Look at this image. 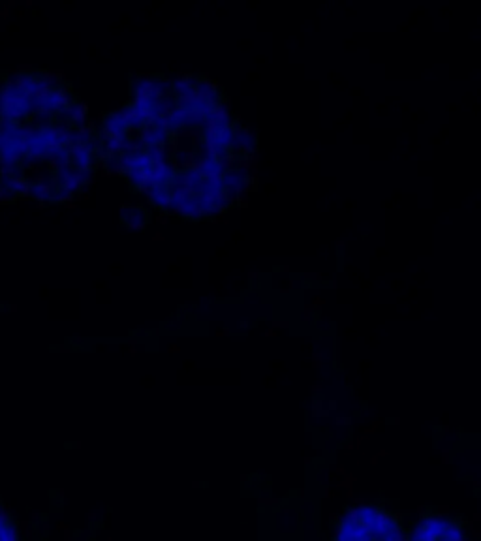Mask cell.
<instances>
[{
  "mask_svg": "<svg viewBox=\"0 0 481 541\" xmlns=\"http://www.w3.org/2000/svg\"><path fill=\"white\" fill-rule=\"evenodd\" d=\"M40 76H41L40 79H43L53 90H55V88L64 87V83L68 81V79H66V74H64L62 70H41Z\"/></svg>",
  "mask_w": 481,
  "mask_h": 541,
  "instance_id": "5bb4252c",
  "label": "cell"
},
{
  "mask_svg": "<svg viewBox=\"0 0 481 541\" xmlns=\"http://www.w3.org/2000/svg\"><path fill=\"white\" fill-rule=\"evenodd\" d=\"M147 210L143 209V207H132L130 205V209L126 210H122V215H121V222H122V226L128 227V226H147Z\"/></svg>",
  "mask_w": 481,
  "mask_h": 541,
  "instance_id": "52a82bcc",
  "label": "cell"
},
{
  "mask_svg": "<svg viewBox=\"0 0 481 541\" xmlns=\"http://www.w3.org/2000/svg\"><path fill=\"white\" fill-rule=\"evenodd\" d=\"M85 180H87V175L81 173V171H77V169H74V171L62 180L60 190H64V192H68V194H76L79 188L85 186Z\"/></svg>",
  "mask_w": 481,
  "mask_h": 541,
  "instance_id": "9c48e42d",
  "label": "cell"
},
{
  "mask_svg": "<svg viewBox=\"0 0 481 541\" xmlns=\"http://www.w3.org/2000/svg\"><path fill=\"white\" fill-rule=\"evenodd\" d=\"M128 180L133 184V188L140 186H151L152 184V168L143 169V168H135L128 173Z\"/></svg>",
  "mask_w": 481,
  "mask_h": 541,
  "instance_id": "30bf717a",
  "label": "cell"
},
{
  "mask_svg": "<svg viewBox=\"0 0 481 541\" xmlns=\"http://www.w3.org/2000/svg\"><path fill=\"white\" fill-rule=\"evenodd\" d=\"M201 151H203L201 152L203 156L211 158V160H215V162L222 156V152H220L222 147L218 145V139H216V137H205V139H203V145H201Z\"/></svg>",
  "mask_w": 481,
  "mask_h": 541,
  "instance_id": "d6986e66",
  "label": "cell"
},
{
  "mask_svg": "<svg viewBox=\"0 0 481 541\" xmlns=\"http://www.w3.org/2000/svg\"><path fill=\"white\" fill-rule=\"evenodd\" d=\"M246 205H248V194L239 192L237 194V207H246Z\"/></svg>",
  "mask_w": 481,
  "mask_h": 541,
  "instance_id": "ee69618b",
  "label": "cell"
},
{
  "mask_svg": "<svg viewBox=\"0 0 481 541\" xmlns=\"http://www.w3.org/2000/svg\"><path fill=\"white\" fill-rule=\"evenodd\" d=\"M68 154H70L72 163L79 162L83 158H90L93 147H90V143H72V145H68Z\"/></svg>",
  "mask_w": 481,
  "mask_h": 541,
  "instance_id": "e0dca14e",
  "label": "cell"
},
{
  "mask_svg": "<svg viewBox=\"0 0 481 541\" xmlns=\"http://www.w3.org/2000/svg\"><path fill=\"white\" fill-rule=\"evenodd\" d=\"M154 220H156L160 226H166L169 220V216L166 215V213H162V210H156V213H154Z\"/></svg>",
  "mask_w": 481,
  "mask_h": 541,
  "instance_id": "7bdbcfd3",
  "label": "cell"
},
{
  "mask_svg": "<svg viewBox=\"0 0 481 541\" xmlns=\"http://www.w3.org/2000/svg\"><path fill=\"white\" fill-rule=\"evenodd\" d=\"M201 85L205 88H209V90H213V92L216 94H220L222 90V85L218 81H215V79H211L209 74H203V79H201Z\"/></svg>",
  "mask_w": 481,
  "mask_h": 541,
  "instance_id": "f35d334b",
  "label": "cell"
},
{
  "mask_svg": "<svg viewBox=\"0 0 481 541\" xmlns=\"http://www.w3.org/2000/svg\"><path fill=\"white\" fill-rule=\"evenodd\" d=\"M152 105H154V98H152L151 94L133 85L132 107H147V109H152Z\"/></svg>",
  "mask_w": 481,
  "mask_h": 541,
  "instance_id": "ac0fdd59",
  "label": "cell"
},
{
  "mask_svg": "<svg viewBox=\"0 0 481 541\" xmlns=\"http://www.w3.org/2000/svg\"><path fill=\"white\" fill-rule=\"evenodd\" d=\"M19 135L23 137L25 141H30L32 137H36L38 135V130H36L34 123H25L21 124V128H19Z\"/></svg>",
  "mask_w": 481,
  "mask_h": 541,
  "instance_id": "d590c367",
  "label": "cell"
},
{
  "mask_svg": "<svg viewBox=\"0 0 481 541\" xmlns=\"http://www.w3.org/2000/svg\"><path fill=\"white\" fill-rule=\"evenodd\" d=\"M74 166H76V169L77 171H81V173H88V171L93 169L90 158H83V160H79V162H74Z\"/></svg>",
  "mask_w": 481,
  "mask_h": 541,
  "instance_id": "b9f144b4",
  "label": "cell"
},
{
  "mask_svg": "<svg viewBox=\"0 0 481 541\" xmlns=\"http://www.w3.org/2000/svg\"><path fill=\"white\" fill-rule=\"evenodd\" d=\"M105 143V149L104 151L107 152L109 160H115V156L119 154L121 156L124 152V145H126V137H111V139L104 141Z\"/></svg>",
  "mask_w": 481,
  "mask_h": 541,
  "instance_id": "ffe728a7",
  "label": "cell"
},
{
  "mask_svg": "<svg viewBox=\"0 0 481 541\" xmlns=\"http://www.w3.org/2000/svg\"><path fill=\"white\" fill-rule=\"evenodd\" d=\"M0 186H2V184H0Z\"/></svg>",
  "mask_w": 481,
  "mask_h": 541,
  "instance_id": "680465c9",
  "label": "cell"
},
{
  "mask_svg": "<svg viewBox=\"0 0 481 541\" xmlns=\"http://www.w3.org/2000/svg\"><path fill=\"white\" fill-rule=\"evenodd\" d=\"M74 134H76V143H88V139L94 135V130L88 128L87 124H85V126H77V130Z\"/></svg>",
  "mask_w": 481,
  "mask_h": 541,
  "instance_id": "1f68e13d",
  "label": "cell"
},
{
  "mask_svg": "<svg viewBox=\"0 0 481 541\" xmlns=\"http://www.w3.org/2000/svg\"><path fill=\"white\" fill-rule=\"evenodd\" d=\"M222 128V124L216 121L215 116H209L205 124H203V130H205V137H216L218 135V130Z\"/></svg>",
  "mask_w": 481,
  "mask_h": 541,
  "instance_id": "83f0119b",
  "label": "cell"
},
{
  "mask_svg": "<svg viewBox=\"0 0 481 541\" xmlns=\"http://www.w3.org/2000/svg\"><path fill=\"white\" fill-rule=\"evenodd\" d=\"M88 111H90V105L87 102H77L72 107L66 109V116L70 119L72 123H76L77 126H85L88 121Z\"/></svg>",
  "mask_w": 481,
  "mask_h": 541,
  "instance_id": "ba28073f",
  "label": "cell"
},
{
  "mask_svg": "<svg viewBox=\"0 0 481 541\" xmlns=\"http://www.w3.org/2000/svg\"><path fill=\"white\" fill-rule=\"evenodd\" d=\"M15 70L19 72V74H23V76H27V74H34V66H30V64H19Z\"/></svg>",
  "mask_w": 481,
  "mask_h": 541,
  "instance_id": "f6af8a7d",
  "label": "cell"
},
{
  "mask_svg": "<svg viewBox=\"0 0 481 541\" xmlns=\"http://www.w3.org/2000/svg\"><path fill=\"white\" fill-rule=\"evenodd\" d=\"M213 163H215V160H211V158L199 154V156L196 158V163H194V169H192V171H197V173L205 175L211 168H213Z\"/></svg>",
  "mask_w": 481,
  "mask_h": 541,
  "instance_id": "4316f807",
  "label": "cell"
},
{
  "mask_svg": "<svg viewBox=\"0 0 481 541\" xmlns=\"http://www.w3.org/2000/svg\"><path fill=\"white\" fill-rule=\"evenodd\" d=\"M209 116L203 113L201 107H196V109H188V116H186L185 126H199V124H205Z\"/></svg>",
  "mask_w": 481,
  "mask_h": 541,
  "instance_id": "cb8c5ba5",
  "label": "cell"
},
{
  "mask_svg": "<svg viewBox=\"0 0 481 541\" xmlns=\"http://www.w3.org/2000/svg\"><path fill=\"white\" fill-rule=\"evenodd\" d=\"M333 541H408L399 517L378 506L348 509L336 524Z\"/></svg>",
  "mask_w": 481,
  "mask_h": 541,
  "instance_id": "6da1fadb",
  "label": "cell"
},
{
  "mask_svg": "<svg viewBox=\"0 0 481 541\" xmlns=\"http://www.w3.org/2000/svg\"><path fill=\"white\" fill-rule=\"evenodd\" d=\"M213 116H215V119L222 124V126H227V124H232V111L226 109V107H224V105H222L220 102H218V104L215 105Z\"/></svg>",
  "mask_w": 481,
  "mask_h": 541,
  "instance_id": "484cf974",
  "label": "cell"
},
{
  "mask_svg": "<svg viewBox=\"0 0 481 541\" xmlns=\"http://www.w3.org/2000/svg\"><path fill=\"white\" fill-rule=\"evenodd\" d=\"M156 130H160L162 134H169L171 132V128H173V123H171V116H158V121H156Z\"/></svg>",
  "mask_w": 481,
  "mask_h": 541,
  "instance_id": "74e56055",
  "label": "cell"
},
{
  "mask_svg": "<svg viewBox=\"0 0 481 541\" xmlns=\"http://www.w3.org/2000/svg\"><path fill=\"white\" fill-rule=\"evenodd\" d=\"M408 541H468L463 524L446 517H429L408 534Z\"/></svg>",
  "mask_w": 481,
  "mask_h": 541,
  "instance_id": "7a4b0ae2",
  "label": "cell"
},
{
  "mask_svg": "<svg viewBox=\"0 0 481 541\" xmlns=\"http://www.w3.org/2000/svg\"><path fill=\"white\" fill-rule=\"evenodd\" d=\"M102 175H104V177H124L126 173H124V169L119 166V162H115V160H113V162L109 163V169H107L105 173H102Z\"/></svg>",
  "mask_w": 481,
  "mask_h": 541,
  "instance_id": "ab89813d",
  "label": "cell"
},
{
  "mask_svg": "<svg viewBox=\"0 0 481 541\" xmlns=\"http://www.w3.org/2000/svg\"><path fill=\"white\" fill-rule=\"evenodd\" d=\"M4 6H6L8 10H10V8H13V6H15V0H8V2H6V4H4Z\"/></svg>",
  "mask_w": 481,
  "mask_h": 541,
  "instance_id": "f907efd6",
  "label": "cell"
},
{
  "mask_svg": "<svg viewBox=\"0 0 481 541\" xmlns=\"http://www.w3.org/2000/svg\"><path fill=\"white\" fill-rule=\"evenodd\" d=\"M119 209H121V210H126V209H130V203H121V205H119Z\"/></svg>",
  "mask_w": 481,
  "mask_h": 541,
  "instance_id": "db71d44e",
  "label": "cell"
},
{
  "mask_svg": "<svg viewBox=\"0 0 481 541\" xmlns=\"http://www.w3.org/2000/svg\"><path fill=\"white\" fill-rule=\"evenodd\" d=\"M0 541H17L15 526H13L10 515L2 507H0Z\"/></svg>",
  "mask_w": 481,
  "mask_h": 541,
  "instance_id": "7c38bea8",
  "label": "cell"
},
{
  "mask_svg": "<svg viewBox=\"0 0 481 541\" xmlns=\"http://www.w3.org/2000/svg\"><path fill=\"white\" fill-rule=\"evenodd\" d=\"M243 180L244 175L239 171V169H233V171H227L224 175V182H226V190L230 194H239L241 188H243Z\"/></svg>",
  "mask_w": 481,
  "mask_h": 541,
  "instance_id": "9a60e30c",
  "label": "cell"
},
{
  "mask_svg": "<svg viewBox=\"0 0 481 541\" xmlns=\"http://www.w3.org/2000/svg\"><path fill=\"white\" fill-rule=\"evenodd\" d=\"M192 87H194V85H192V74H190V72H177V76H175L173 81H171V88H173L175 92H177V96H182V94H186Z\"/></svg>",
  "mask_w": 481,
  "mask_h": 541,
  "instance_id": "4fadbf2b",
  "label": "cell"
},
{
  "mask_svg": "<svg viewBox=\"0 0 481 541\" xmlns=\"http://www.w3.org/2000/svg\"><path fill=\"white\" fill-rule=\"evenodd\" d=\"M258 276H260L258 273H248V278H250V280H258Z\"/></svg>",
  "mask_w": 481,
  "mask_h": 541,
  "instance_id": "11a10c76",
  "label": "cell"
},
{
  "mask_svg": "<svg viewBox=\"0 0 481 541\" xmlns=\"http://www.w3.org/2000/svg\"><path fill=\"white\" fill-rule=\"evenodd\" d=\"M179 137H188L192 143V147H201L203 145V134L199 132V130H188V132H180Z\"/></svg>",
  "mask_w": 481,
  "mask_h": 541,
  "instance_id": "d6a6232c",
  "label": "cell"
},
{
  "mask_svg": "<svg viewBox=\"0 0 481 541\" xmlns=\"http://www.w3.org/2000/svg\"><path fill=\"white\" fill-rule=\"evenodd\" d=\"M166 239V235H164L162 231H156L154 235H152V241H164Z\"/></svg>",
  "mask_w": 481,
  "mask_h": 541,
  "instance_id": "7dc6e473",
  "label": "cell"
},
{
  "mask_svg": "<svg viewBox=\"0 0 481 541\" xmlns=\"http://www.w3.org/2000/svg\"><path fill=\"white\" fill-rule=\"evenodd\" d=\"M53 192H55V188L49 184V180L47 182H38V184H32V192H30V196L36 199V201H41V203H49L53 198Z\"/></svg>",
  "mask_w": 481,
  "mask_h": 541,
  "instance_id": "2e32d148",
  "label": "cell"
},
{
  "mask_svg": "<svg viewBox=\"0 0 481 541\" xmlns=\"http://www.w3.org/2000/svg\"><path fill=\"white\" fill-rule=\"evenodd\" d=\"M0 184L8 188L12 194H17V198L19 196H30V192H32V182L25 175H13L10 179H2Z\"/></svg>",
  "mask_w": 481,
  "mask_h": 541,
  "instance_id": "5b68a950",
  "label": "cell"
},
{
  "mask_svg": "<svg viewBox=\"0 0 481 541\" xmlns=\"http://www.w3.org/2000/svg\"><path fill=\"white\" fill-rule=\"evenodd\" d=\"M64 207H66V209H70V210H74L77 207V203L74 201V203H68V205H64Z\"/></svg>",
  "mask_w": 481,
  "mask_h": 541,
  "instance_id": "816d5d0a",
  "label": "cell"
},
{
  "mask_svg": "<svg viewBox=\"0 0 481 541\" xmlns=\"http://www.w3.org/2000/svg\"><path fill=\"white\" fill-rule=\"evenodd\" d=\"M216 139H218V145L222 147V149H230V147H233V128L227 124V126H222L220 130H218V135H216Z\"/></svg>",
  "mask_w": 481,
  "mask_h": 541,
  "instance_id": "d4e9b609",
  "label": "cell"
},
{
  "mask_svg": "<svg viewBox=\"0 0 481 541\" xmlns=\"http://www.w3.org/2000/svg\"><path fill=\"white\" fill-rule=\"evenodd\" d=\"M13 201H15V198L12 196V192H10L8 188L0 186V207H2V205H8V203H13Z\"/></svg>",
  "mask_w": 481,
  "mask_h": 541,
  "instance_id": "60d3db41",
  "label": "cell"
},
{
  "mask_svg": "<svg viewBox=\"0 0 481 541\" xmlns=\"http://www.w3.org/2000/svg\"><path fill=\"white\" fill-rule=\"evenodd\" d=\"M117 162H119V166L124 169V173L126 175L130 173L132 169H135V156H130V154H126V152H122Z\"/></svg>",
  "mask_w": 481,
  "mask_h": 541,
  "instance_id": "e575fe53",
  "label": "cell"
},
{
  "mask_svg": "<svg viewBox=\"0 0 481 541\" xmlns=\"http://www.w3.org/2000/svg\"><path fill=\"white\" fill-rule=\"evenodd\" d=\"M149 154H151L152 162H154V163L166 162V158H168V149H166L164 145H152L151 151H149Z\"/></svg>",
  "mask_w": 481,
  "mask_h": 541,
  "instance_id": "4dcf8cb0",
  "label": "cell"
},
{
  "mask_svg": "<svg viewBox=\"0 0 481 541\" xmlns=\"http://www.w3.org/2000/svg\"><path fill=\"white\" fill-rule=\"evenodd\" d=\"M74 201H76V196H74V194L64 192V190L55 192L51 198V203H60V205H68V203H74Z\"/></svg>",
  "mask_w": 481,
  "mask_h": 541,
  "instance_id": "836d02e7",
  "label": "cell"
},
{
  "mask_svg": "<svg viewBox=\"0 0 481 541\" xmlns=\"http://www.w3.org/2000/svg\"><path fill=\"white\" fill-rule=\"evenodd\" d=\"M220 94L213 92L209 88H205L203 85H194L182 96H177V105L179 107H186V109H196V107H203V105L211 102V100H218Z\"/></svg>",
  "mask_w": 481,
  "mask_h": 541,
  "instance_id": "3957f363",
  "label": "cell"
},
{
  "mask_svg": "<svg viewBox=\"0 0 481 541\" xmlns=\"http://www.w3.org/2000/svg\"><path fill=\"white\" fill-rule=\"evenodd\" d=\"M175 177V168L168 162H158L152 163V184L154 190H160L164 182H168Z\"/></svg>",
  "mask_w": 481,
  "mask_h": 541,
  "instance_id": "8992f818",
  "label": "cell"
},
{
  "mask_svg": "<svg viewBox=\"0 0 481 541\" xmlns=\"http://www.w3.org/2000/svg\"><path fill=\"white\" fill-rule=\"evenodd\" d=\"M0 88H2V79H0Z\"/></svg>",
  "mask_w": 481,
  "mask_h": 541,
  "instance_id": "6f0895ef",
  "label": "cell"
},
{
  "mask_svg": "<svg viewBox=\"0 0 481 541\" xmlns=\"http://www.w3.org/2000/svg\"><path fill=\"white\" fill-rule=\"evenodd\" d=\"M0 17H2V19H8V17H10V10H8L6 6H2V10H0Z\"/></svg>",
  "mask_w": 481,
  "mask_h": 541,
  "instance_id": "bcb514c9",
  "label": "cell"
},
{
  "mask_svg": "<svg viewBox=\"0 0 481 541\" xmlns=\"http://www.w3.org/2000/svg\"><path fill=\"white\" fill-rule=\"evenodd\" d=\"M216 162H218V166H220L222 171H224V173H227V171H233V169H235V166H237V162H239V158H237V154H235L233 151H227V152H224V154H222V156L218 158Z\"/></svg>",
  "mask_w": 481,
  "mask_h": 541,
  "instance_id": "7402d4cb",
  "label": "cell"
},
{
  "mask_svg": "<svg viewBox=\"0 0 481 541\" xmlns=\"http://www.w3.org/2000/svg\"><path fill=\"white\" fill-rule=\"evenodd\" d=\"M218 335H222V337H226V335H230V329H224V331H220Z\"/></svg>",
  "mask_w": 481,
  "mask_h": 541,
  "instance_id": "9f6ffc18",
  "label": "cell"
},
{
  "mask_svg": "<svg viewBox=\"0 0 481 541\" xmlns=\"http://www.w3.org/2000/svg\"><path fill=\"white\" fill-rule=\"evenodd\" d=\"M152 205L156 207L158 210L160 209H171V205H173V196H171V192L169 190H156V196H154V199H152Z\"/></svg>",
  "mask_w": 481,
  "mask_h": 541,
  "instance_id": "44dd1931",
  "label": "cell"
},
{
  "mask_svg": "<svg viewBox=\"0 0 481 541\" xmlns=\"http://www.w3.org/2000/svg\"><path fill=\"white\" fill-rule=\"evenodd\" d=\"M143 143L140 141V137L138 139H126V145H124V152L126 154H130V156H138V154H141V152H145L143 151Z\"/></svg>",
  "mask_w": 481,
  "mask_h": 541,
  "instance_id": "f1b7e54d",
  "label": "cell"
},
{
  "mask_svg": "<svg viewBox=\"0 0 481 541\" xmlns=\"http://www.w3.org/2000/svg\"><path fill=\"white\" fill-rule=\"evenodd\" d=\"M19 201H29V199H32V196H19Z\"/></svg>",
  "mask_w": 481,
  "mask_h": 541,
  "instance_id": "f5cc1de1",
  "label": "cell"
},
{
  "mask_svg": "<svg viewBox=\"0 0 481 541\" xmlns=\"http://www.w3.org/2000/svg\"><path fill=\"white\" fill-rule=\"evenodd\" d=\"M186 116H188V109L186 107H175V111L171 113V123H173V128L177 126H185L186 123Z\"/></svg>",
  "mask_w": 481,
  "mask_h": 541,
  "instance_id": "f546056e",
  "label": "cell"
},
{
  "mask_svg": "<svg viewBox=\"0 0 481 541\" xmlns=\"http://www.w3.org/2000/svg\"><path fill=\"white\" fill-rule=\"evenodd\" d=\"M43 104L51 105L55 111L68 109V107H72V105H74V96H72V81H66V83H64V87L55 88V90L51 92V96H49V100H47V102H43Z\"/></svg>",
  "mask_w": 481,
  "mask_h": 541,
  "instance_id": "277c9868",
  "label": "cell"
},
{
  "mask_svg": "<svg viewBox=\"0 0 481 541\" xmlns=\"http://www.w3.org/2000/svg\"><path fill=\"white\" fill-rule=\"evenodd\" d=\"M152 163H154V162H152V158H151V154H149V151L141 152V154H138V156H135V168L149 169V168H152Z\"/></svg>",
  "mask_w": 481,
  "mask_h": 541,
  "instance_id": "8d00e7d4",
  "label": "cell"
},
{
  "mask_svg": "<svg viewBox=\"0 0 481 541\" xmlns=\"http://www.w3.org/2000/svg\"><path fill=\"white\" fill-rule=\"evenodd\" d=\"M53 92V88L47 85L43 79H38L34 85V98L38 104H43V102H47L49 100V96H51Z\"/></svg>",
  "mask_w": 481,
  "mask_h": 541,
  "instance_id": "603a6c76",
  "label": "cell"
},
{
  "mask_svg": "<svg viewBox=\"0 0 481 541\" xmlns=\"http://www.w3.org/2000/svg\"><path fill=\"white\" fill-rule=\"evenodd\" d=\"M196 152L192 151V149H180V152L177 154V156H173V160H171V166H173L175 169L177 168H182L185 171H192L194 169V163H196Z\"/></svg>",
  "mask_w": 481,
  "mask_h": 541,
  "instance_id": "8fae6325",
  "label": "cell"
},
{
  "mask_svg": "<svg viewBox=\"0 0 481 541\" xmlns=\"http://www.w3.org/2000/svg\"><path fill=\"white\" fill-rule=\"evenodd\" d=\"M45 205H47V203H41V201H36V209H38V210H43V209H45Z\"/></svg>",
  "mask_w": 481,
  "mask_h": 541,
  "instance_id": "681fc988",
  "label": "cell"
},
{
  "mask_svg": "<svg viewBox=\"0 0 481 541\" xmlns=\"http://www.w3.org/2000/svg\"><path fill=\"white\" fill-rule=\"evenodd\" d=\"M93 184H96V179H94V177H90V175H88V177H87V180H85V186H93Z\"/></svg>",
  "mask_w": 481,
  "mask_h": 541,
  "instance_id": "c3c4849f",
  "label": "cell"
}]
</instances>
